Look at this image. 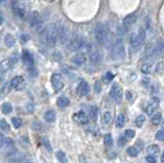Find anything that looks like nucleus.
<instances>
[{
	"instance_id": "obj_1",
	"label": "nucleus",
	"mask_w": 164,
	"mask_h": 163,
	"mask_svg": "<svg viewBox=\"0 0 164 163\" xmlns=\"http://www.w3.org/2000/svg\"><path fill=\"white\" fill-rule=\"evenodd\" d=\"M58 24H53L44 31V40L48 46L55 45L58 40Z\"/></svg>"
},
{
	"instance_id": "obj_2",
	"label": "nucleus",
	"mask_w": 164,
	"mask_h": 163,
	"mask_svg": "<svg viewBox=\"0 0 164 163\" xmlns=\"http://www.w3.org/2000/svg\"><path fill=\"white\" fill-rule=\"evenodd\" d=\"M110 35V32L108 29L103 25V24H99L96 28H94V37H96V41L101 44H105L106 40H107L108 36Z\"/></svg>"
},
{
	"instance_id": "obj_3",
	"label": "nucleus",
	"mask_w": 164,
	"mask_h": 163,
	"mask_svg": "<svg viewBox=\"0 0 164 163\" xmlns=\"http://www.w3.org/2000/svg\"><path fill=\"white\" fill-rule=\"evenodd\" d=\"M112 57L114 60H123L125 57V49L124 44L122 40H116L112 47Z\"/></svg>"
},
{
	"instance_id": "obj_4",
	"label": "nucleus",
	"mask_w": 164,
	"mask_h": 163,
	"mask_svg": "<svg viewBox=\"0 0 164 163\" xmlns=\"http://www.w3.org/2000/svg\"><path fill=\"white\" fill-rule=\"evenodd\" d=\"M110 96H111L112 100L114 101L117 104H120L122 102L123 98V91L122 88L118 83H114L111 87V90H110Z\"/></svg>"
},
{
	"instance_id": "obj_5",
	"label": "nucleus",
	"mask_w": 164,
	"mask_h": 163,
	"mask_svg": "<svg viewBox=\"0 0 164 163\" xmlns=\"http://www.w3.org/2000/svg\"><path fill=\"white\" fill-rule=\"evenodd\" d=\"M58 38L63 45L68 43L69 41V28L65 24H61L58 26Z\"/></svg>"
},
{
	"instance_id": "obj_6",
	"label": "nucleus",
	"mask_w": 164,
	"mask_h": 163,
	"mask_svg": "<svg viewBox=\"0 0 164 163\" xmlns=\"http://www.w3.org/2000/svg\"><path fill=\"white\" fill-rule=\"evenodd\" d=\"M84 45H85V41H84V39L81 36H75L69 41V47L74 51L81 50Z\"/></svg>"
},
{
	"instance_id": "obj_7",
	"label": "nucleus",
	"mask_w": 164,
	"mask_h": 163,
	"mask_svg": "<svg viewBox=\"0 0 164 163\" xmlns=\"http://www.w3.org/2000/svg\"><path fill=\"white\" fill-rule=\"evenodd\" d=\"M51 84H53V87L55 91H60L63 89L64 87V81H63V78L60 74L58 73H55L51 76Z\"/></svg>"
},
{
	"instance_id": "obj_8",
	"label": "nucleus",
	"mask_w": 164,
	"mask_h": 163,
	"mask_svg": "<svg viewBox=\"0 0 164 163\" xmlns=\"http://www.w3.org/2000/svg\"><path fill=\"white\" fill-rule=\"evenodd\" d=\"M159 104H160V100H159L158 98L154 96V98H151L150 102L148 103V105H147V107H146V113L148 115L154 114V112L157 110V108L159 107Z\"/></svg>"
},
{
	"instance_id": "obj_9",
	"label": "nucleus",
	"mask_w": 164,
	"mask_h": 163,
	"mask_svg": "<svg viewBox=\"0 0 164 163\" xmlns=\"http://www.w3.org/2000/svg\"><path fill=\"white\" fill-rule=\"evenodd\" d=\"M9 85H10L12 88L18 89V90H22V89L25 88L26 83H25V81L23 80V78H22L21 76H17V77H14V78L12 79Z\"/></svg>"
},
{
	"instance_id": "obj_10",
	"label": "nucleus",
	"mask_w": 164,
	"mask_h": 163,
	"mask_svg": "<svg viewBox=\"0 0 164 163\" xmlns=\"http://www.w3.org/2000/svg\"><path fill=\"white\" fill-rule=\"evenodd\" d=\"M29 23L31 25L32 28H38L42 25V21H41V17L39 14V12L37 11H33L30 16L29 19Z\"/></svg>"
},
{
	"instance_id": "obj_11",
	"label": "nucleus",
	"mask_w": 164,
	"mask_h": 163,
	"mask_svg": "<svg viewBox=\"0 0 164 163\" xmlns=\"http://www.w3.org/2000/svg\"><path fill=\"white\" fill-rule=\"evenodd\" d=\"M89 91H90V87L88 85V83L86 81H81L79 83L78 87H77V93H79V96H85L89 93Z\"/></svg>"
},
{
	"instance_id": "obj_12",
	"label": "nucleus",
	"mask_w": 164,
	"mask_h": 163,
	"mask_svg": "<svg viewBox=\"0 0 164 163\" xmlns=\"http://www.w3.org/2000/svg\"><path fill=\"white\" fill-rule=\"evenodd\" d=\"M89 60L92 64H98L102 61V53L99 49L94 48L92 50H90L89 53Z\"/></svg>"
},
{
	"instance_id": "obj_13",
	"label": "nucleus",
	"mask_w": 164,
	"mask_h": 163,
	"mask_svg": "<svg viewBox=\"0 0 164 163\" xmlns=\"http://www.w3.org/2000/svg\"><path fill=\"white\" fill-rule=\"evenodd\" d=\"M73 119L79 124H87L88 123V117L86 116L85 113L83 112H77L73 115Z\"/></svg>"
},
{
	"instance_id": "obj_14",
	"label": "nucleus",
	"mask_w": 164,
	"mask_h": 163,
	"mask_svg": "<svg viewBox=\"0 0 164 163\" xmlns=\"http://www.w3.org/2000/svg\"><path fill=\"white\" fill-rule=\"evenodd\" d=\"M137 21V14H130L128 16H126L123 19V27L124 28H129L131 25L135 23Z\"/></svg>"
},
{
	"instance_id": "obj_15",
	"label": "nucleus",
	"mask_w": 164,
	"mask_h": 163,
	"mask_svg": "<svg viewBox=\"0 0 164 163\" xmlns=\"http://www.w3.org/2000/svg\"><path fill=\"white\" fill-rule=\"evenodd\" d=\"M23 61H24V63H25V65L28 66L29 68L33 67L34 59H33V57L31 55V53H30L28 50H25L23 52Z\"/></svg>"
},
{
	"instance_id": "obj_16",
	"label": "nucleus",
	"mask_w": 164,
	"mask_h": 163,
	"mask_svg": "<svg viewBox=\"0 0 164 163\" xmlns=\"http://www.w3.org/2000/svg\"><path fill=\"white\" fill-rule=\"evenodd\" d=\"M129 43H130V45L132 47H135V48H137V46L141 45L142 41L139 37V34H137V33L131 34L130 38H129Z\"/></svg>"
},
{
	"instance_id": "obj_17",
	"label": "nucleus",
	"mask_w": 164,
	"mask_h": 163,
	"mask_svg": "<svg viewBox=\"0 0 164 163\" xmlns=\"http://www.w3.org/2000/svg\"><path fill=\"white\" fill-rule=\"evenodd\" d=\"M160 152V148H159L158 145H150L149 147H147V153L148 155H157V154Z\"/></svg>"
},
{
	"instance_id": "obj_18",
	"label": "nucleus",
	"mask_w": 164,
	"mask_h": 163,
	"mask_svg": "<svg viewBox=\"0 0 164 163\" xmlns=\"http://www.w3.org/2000/svg\"><path fill=\"white\" fill-rule=\"evenodd\" d=\"M72 61H73V63H74L75 65L82 66L83 64H85L86 57H85V55H75V57H73Z\"/></svg>"
},
{
	"instance_id": "obj_19",
	"label": "nucleus",
	"mask_w": 164,
	"mask_h": 163,
	"mask_svg": "<svg viewBox=\"0 0 164 163\" xmlns=\"http://www.w3.org/2000/svg\"><path fill=\"white\" fill-rule=\"evenodd\" d=\"M14 63H16V61L14 60H12V59H7V60H4L3 62H2V64H1V67H2V69L3 70H9V69H12V66L14 65Z\"/></svg>"
},
{
	"instance_id": "obj_20",
	"label": "nucleus",
	"mask_w": 164,
	"mask_h": 163,
	"mask_svg": "<svg viewBox=\"0 0 164 163\" xmlns=\"http://www.w3.org/2000/svg\"><path fill=\"white\" fill-rule=\"evenodd\" d=\"M44 119L48 122H55V119H57V116H55V113L53 112V110H48L45 112L44 114Z\"/></svg>"
},
{
	"instance_id": "obj_21",
	"label": "nucleus",
	"mask_w": 164,
	"mask_h": 163,
	"mask_svg": "<svg viewBox=\"0 0 164 163\" xmlns=\"http://www.w3.org/2000/svg\"><path fill=\"white\" fill-rule=\"evenodd\" d=\"M69 103H70V101H69L68 98H66V96H60L59 98H58L57 101V104L58 106L60 107V108H66L67 106L69 105Z\"/></svg>"
},
{
	"instance_id": "obj_22",
	"label": "nucleus",
	"mask_w": 164,
	"mask_h": 163,
	"mask_svg": "<svg viewBox=\"0 0 164 163\" xmlns=\"http://www.w3.org/2000/svg\"><path fill=\"white\" fill-rule=\"evenodd\" d=\"M4 42H5L6 46L12 47L16 44V39H14V37L12 34H7V35L5 36V38H4Z\"/></svg>"
},
{
	"instance_id": "obj_23",
	"label": "nucleus",
	"mask_w": 164,
	"mask_h": 163,
	"mask_svg": "<svg viewBox=\"0 0 164 163\" xmlns=\"http://www.w3.org/2000/svg\"><path fill=\"white\" fill-rule=\"evenodd\" d=\"M125 124V117L123 114H119L116 118V121H115V125L117 128H122Z\"/></svg>"
},
{
	"instance_id": "obj_24",
	"label": "nucleus",
	"mask_w": 164,
	"mask_h": 163,
	"mask_svg": "<svg viewBox=\"0 0 164 163\" xmlns=\"http://www.w3.org/2000/svg\"><path fill=\"white\" fill-rule=\"evenodd\" d=\"M111 120H112V114L110 111H105L103 113V123L105 125H109L111 123Z\"/></svg>"
},
{
	"instance_id": "obj_25",
	"label": "nucleus",
	"mask_w": 164,
	"mask_h": 163,
	"mask_svg": "<svg viewBox=\"0 0 164 163\" xmlns=\"http://www.w3.org/2000/svg\"><path fill=\"white\" fill-rule=\"evenodd\" d=\"M55 156H57L60 163H68V157H67L66 153H64L63 151H58L55 153Z\"/></svg>"
},
{
	"instance_id": "obj_26",
	"label": "nucleus",
	"mask_w": 164,
	"mask_h": 163,
	"mask_svg": "<svg viewBox=\"0 0 164 163\" xmlns=\"http://www.w3.org/2000/svg\"><path fill=\"white\" fill-rule=\"evenodd\" d=\"M161 120H162V114L161 113H156V114H154L151 118V122H152V124H154V125H158V124H160Z\"/></svg>"
},
{
	"instance_id": "obj_27",
	"label": "nucleus",
	"mask_w": 164,
	"mask_h": 163,
	"mask_svg": "<svg viewBox=\"0 0 164 163\" xmlns=\"http://www.w3.org/2000/svg\"><path fill=\"white\" fill-rule=\"evenodd\" d=\"M145 121H146V116L143 115V114H141V115H139V116L135 118V126H137V127H142V126H143V124L145 123Z\"/></svg>"
},
{
	"instance_id": "obj_28",
	"label": "nucleus",
	"mask_w": 164,
	"mask_h": 163,
	"mask_svg": "<svg viewBox=\"0 0 164 163\" xmlns=\"http://www.w3.org/2000/svg\"><path fill=\"white\" fill-rule=\"evenodd\" d=\"M89 114H90V118H91L92 120H94V121H96V120L98 119L99 110H98V108H96V106H91V107H90Z\"/></svg>"
},
{
	"instance_id": "obj_29",
	"label": "nucleus",
	"mask_w": 164,
	"mask_h": 163,
	"mask_svg": "<svg viewBox=\"0 0 164 163\" xmlns=\"http://www.w3.org/2000/svg\"><path fill=\"white\" fill-rule=\"evenodd\" d=\"M1 109H2V112H3L4 114H9V113L12 112V105L10 104V103H4V104L2 105Z\"/></svg>"
},
{
	"instance_id": "obj_30",
	"label": "nucleus",
	"mask_w": 164,
	"mask_h": 163,
	"mask_svg": "<svg viewBox=\"0 0 164 163\" xmlns=\"http://www.w3.org/2000/svg\"><path fill=\"white\" fill-rule=\"evenodd\" d=\"M139 153H140V151L137 147H133L132 146V147L127 148V154H128L130 157H137V156L139 155Z\"/></svg>"
},
{
	"instance_id": "obj_31",
	"label": "nucleus",
	"mask_w": 164,
	"mask_h": 163,
	"mask_svg": "<svg viewBox=\"0 0 164 163\" xmlns=\"http://www.w3.org/2000/svg\"><path fill=\"white\" fill-rule=\"evenodd\" d=\"M3 145L5 146L6 149H8V152L12 151V150H14V141H12V139H9V138H8V139H5V140H4Z\"/></svg>"
},
{
	"instance_id": "obj_32",
	"label": "nucleus",
	"mask_w": 164,
	"mask_h": 163,
	"mask_svg": "<svg viewBox=\"0 0 164 163\" xmlns=\"http://www.w3.org/2000/svg\"><path fill=\"white\" fill-rule=\"evenodd\" d=\"M141 71L144 74H150L151 71H152V65L151 64H144L141 68Z\"/></svg>"
},
{
	"instance_id": "obj_33",
	"label": "nucleus",
	"mask_w": 164,
	"mask_h": 163,
	"mask_svg": "<svg viewBox=\"0 0 164 163\" xmlns=\"http://www.w3.org/2000/svg\"><path fill=\"white\" fill-rule=\"evenodd\" d=\"M104 143L108 147H111L113 145V138H112L111 134H106L105 138H104Z\"/></svg>"
},
{
	"instance_id": "obj_34",
	"label": "nucleus",
	"mask_w": 164,
	"mask_h": 163,
	"mask_svg": "<svg viewBox=\"0 0 164 163\" xmlns=\"http://www.w3.org/2000/svg\"><path fill=\"white\" fill-rule=\"evenodd\" d=\"M0 129H2L3 131H9L10 127H9V124L5 121V120H0Z\"/></svg>"
},
{
	"instance_id": "obj_35",
	"label": "nucleus",
	"mask_w": 164,
	"mask_h": 163,
	"mask_svg": "<svg viewBox=\"0 0 164 163\" xmlns=\"http://www.w3.org/2000/svg\"><path fill=\"white\" fill-rule=\"evenodd\" d=\"M12 125L14 126V128H20L21 127V125H22V119L21 118L14 117L12 119Z\"/></svg>"
},
{
	"instance_id": "obj_36",
	"label": "nucleus",
	"mask_w": 164,
	"mask_h": 163,
	"mask_svg": "<svg viewBox=\"0 0 164 163\" xmlns=\"http://www.w3.org/2000/svg\"><path fill=\"white\" fill-rule=\"evenodd\" d=\"M145 27H146V29L148 30V31H150L151 29H152V21H151V18L149 16H147L146 18H145Z\"/></svg>"
},
{
	"instance_id": "obj_37",
	"label": "nucleus",
	"mask_w": 164,
	"mask_h": 163,
	"mask_svg": "<svg viewBox=\"0 0 164 163\" xmlns=\"http://www.w3.org/2000/svg\"><path fill=\"white\" fill-rule=\"evenodd\" d=\"M139 37H140V39H141L142 43L145 42V40H146V31H145L144 28H141V29L139 30Z\"/></svg>"
},
{
	"instance_id": "obj_38",
	"label": "nucleus",
	"mask_w": 164,
	"mask_h": 163,
	"mask_svg": "<svg viewBox=\"0 0 164 163\" xmlns=\"http://www.w3.org/2000/svg\"><path fill=\"white\" fill-rule=\"evenodd\" d=\"M155 138L158 141H164V129L158 130V131L156 132V134H155Z\"/></svg>"
},
{
	"instance_id": "obj_39",
	"label": "nucleus",
	"mask_w": 164,
	"mask_h": 163,
	"mask_svg": "<svg viewBox=\"0 0 164 163\" xmlns=\"http://www.w3.org/2000/svg\"><path fill=\"white\" fill-rule=\"evenodd\" d=\"M124 134L126 136V138L133 139L135 138V130H132V129H126L125 130V132H124Z\"/></svg>"
},
{
	"instance_id": "obj_40",
	"label": "nucleus",
	"mask_w": 164,
	"mask_h": 163,
	"mask_svg": "<svg viewBox=\"0 0 164 163\" xmlns=\"http://www.w3.org/2000/svg\"><path fill=\"white\" fill-rule=\"evenodd\" d=\"M94 91H96V93H100L101 90H102V85H101V81H96V83H94Z\"/></svg>"
},
{
	"instance_id": "obj_41",
	"label": "nucleus",
	"mask_w": 164,
	"mask_h": 163,
	"mask_svg": "<svg viewBox=\"0 0 164 163\" xmlns=\"http://www.w3.org/2000/svg\"><path fill=\"white\" fill-rule=\"evenodd\" d=\"M114 78V74L111 72H108L107 74L105 75V77H104V79H105V82H110V81H112V79Z\"/></svg>"
},
{
	"instance_id": "obj_42",
	"label": "nucleus",
	"mask_w": 164,
	"mask_h": 163,
	"mask_svg": "<svg viewBox=\"0 0 164 163\" xmlns=\"http://www.w3.org/2000/svg\"><path fill=\"white\" fill-rule=\"evenodd\" d=\"M146 161L148 163H157V159L154 155H148L146 157Z\"/></svg>"
},
{
	"instance_id": "obj_43",
	"label": "nucleus",
	"mask_w": 164,
	"mask_h": 163,
	"mask_svg": "<svg viewBox=\"0 0 164 163\" xmlns=\"http://www.w3.org/2000/svg\"><path fill=\"white\" fill-rule=\"evenodd\" d=\"M42 141H43V144L45 145V147H46L47 149L49 150V151H51V147H50V144H49L48 140H47L46 138H43V139H42Z\"/></svg>"
},
{
	"instance_id": "obj_44",
	"label": "nucleus",
	"mask_w": 164,
	"mask_h": 163,
	"mask_svg": "<svg viewBox=\"0 0 164 163\" xmlns=\"http://www.w3.org/2000/svg\"><path fill=\"white\" fill-rule=\"evenodd\" d=\"M27 108H28V111H29L30 113L33 112V110H34V106H33V105H32V104H29V105H28Z\"/></svg>"
},
{
	"instance_id": "obj_45",
	"label": "nucleus",
	"mask_w": 164,
	"mask_h": 163,
	"mask_svg": "<svg viewBox=\"0 0 164 163\" xmlns=\"http://www.w3.org/2000/svg\"><path fill=\"white\" fill-rule=\"evenodd\" d=\"M3 21H4V19H3V17H2V14H0V26L3 24Z\"/></svg>"
},
{
	"instance_id": "obj_46",
	"label": "nucleus",
	"mask_w": 164,
	"mask_h": 163,
	"mask_svg": "<svg viewBox=\"0 0 164 163\" xmlns=\"http://www.w3.org/2000/svg\"><path fill=\"white\" fill-rule=\"evenodd\" d=\"M22 40H23V41H24V40H25V41H27V40H28V36H22Z\"/></svg>"
},
{
	"instance_id": "obj_47",
	"label": "nucleus",
	"mask_w": 164,
	"mask_h": 163,
	"mask_svg": "<svg viewBox=\"0 0 164 163\" xmlns=\"http://www.w3.org/2000/svg\"><path fill=\"white\" fill-rule=\"evenodd\" d=\"M125 143V140H123V138H120V146H122Z\"/></svg>"
},
{
	"instance_id": "obj_48",
	"label": "nucleus",
	"mask_w": 164,
	"mask_h": 163,
	"mask_svg": "<svg viewBox=\"0 0 164 163\" xmlns=\"http://www.w3.org/2000/svg\"><path fill=\"white\" fill-rule=\"evenodd\" d=\"M161 163H164V152L162 153V155H161Z\"/></svg>"
},
{
	"instance_id": "obj_49",
	"label": "nucleus",
	"mask_w": 164,
	"mask_h": 163,
	"mask_svg": "<svg viewBox=\"0 0 164 163\" xmlns=\"http://www.w3.org/2000/svg\"><path fill=\"white\" fill-rule=\"evenodd\" d=\"M161 55H164V43L162 44V50H161Z\"/></svg>"
},
{
	"instance_id": "obj_50",
	"label": "nucleus",
	"mask_w": 164,
	"mask_h": 163,
	"mask_svg": "<svg viewBox=\"0 0 164 163\" xmlns=\"http://www.w3.org/2000/svg\"><path fill=\"white\" fill-rule=\"evenodd\" d=\"M6 2V0H0V5H2V4H4Z\"/></svg>"
},
{
	"instance_id": "obj_51",
	"label": "nucleus",
	"mask_w": 164,
	"mask_h": 163,
	"mask_svg": "<svg viewBox=\"0 0 164 163\" xmlns=\"http://www.w3.org/2000/svg\"><path fill=\"white\" fill-rule=\"evenodd\" d=\"M3 143H4V140H0V148L2 147V145H3Z\"/></svg>"
},
{
	"instance_id": "obj_52",
	"label": "nucleus",
	"mask_w": 164,
	"mask_h": 163,
	"mask_svg": "<svg viewBox=\"0 0 164 163\" xmlns=\"http://www.w3.org/2000/svg\"><path fill=\"white\" fill-rule=\"evenodd\" d=\"M26 163H31V162H28V161H27V162H26Z\"/></svg>"
}]
</instances>
